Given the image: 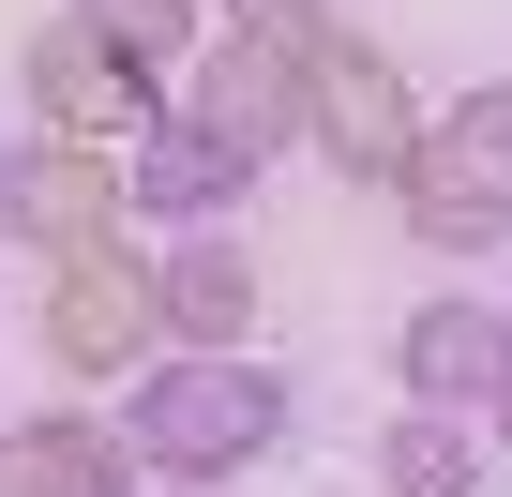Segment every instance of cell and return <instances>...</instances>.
<instances>
[{
  "instance_id": "cell-15",
  "label": "cell",
  "mask_w": 512,
  "mask_h": 497,
  "mask_svg": "<svg viewBox=\"0 0 512 497\" xmlns=\"http://www.w3.org/2000/svg\"><path fill=\"white\" fill-rule=\"evenodd\" d=\"M121 497H196V482H121Z\"/></svg>"
},
{
  "instance_id": "cell-7",
  "label": "cell",
  "mask_w": 512,
  "mask_h": 497,
  "mask_svg": "<svg viewBox=\"0 0 512 497\" xmlns=\"http://www.w3.org/2000/svg\"><path fill=\"white\" fill-rule=\"evenodd\" d=\"M136 211H121V151H91V136H16L0 151V241H31V257H76V241H121Z\"/></svg>"
},
{
  "instance_id": "cell-8",
  "label": "cell",
  "mask_w": 512,
  "mask_h": 497,
  "mask_svg": "<svg viewBox=\"0 0 512 497\" xmlns=\"http://www.w3.org/2000/svg\"><path fill=\"white\" fill-rule=\"evenodd\" d=\"M241 181H256V166H241L211 121H181V106L121 136V211H136V226H226V211H241Z\"/></svg>"
},
{
  "instance_id": "cell-4",
  "label": "cell",
  "mask_w": 512,
  "mask_h": 497,
  "mask_svg": "<svg viewBox=\"0 0 512 497\" xmlns=\"http://www.w3.org/2000/svg\"><path fill=\"white\" fill-rule=\"evenodd\" d=\"M151 347H166L151 241H76V257H46V362L61 377H136Z\"/></svg>"
},
{
  "instance_id": "cell-11",
  "label": "cell",
  "mask_w": 512,
  "mask_h": 497,
  "mask_svg": "<svg viewBox=\"0 0 512 497\" xmlns=\"http://www.w3.org/2000/svg\"><path fill=\"white\" fill-rule=\"evenodd\" d=\"M136 482V437L91 422V407H46V422H0V497H121Z\"/></svg>"
},
{
  "instance_id": "cell-5",
  "label": "cell",
  "mask_w": 512,
  "mask_h": 497,
  "mask_svg": "<svg viewBox=\"0 0 512 497\" xmlns=\"http://www.w3.org/2000/svg\"><path fill=\"white\" fill-rule=\"evenodd\" d=\"M16 91H31V121H46V136H91V151H121L136 121H166V76H151V61H121V46L76 16V0L16 46Z\"/></svg>"
},
{
  "instance_id": "cell-1",
  "label": "cell",
  "mask_w": 512,
  "mask_h": 497,
  "mask_svg": "<svg viewBox=\"0 0 512 497\" xmlns=\"http://www.w3.org/2000/svg\"><path fill=\"white\" fill-rule=\"evenodd\" d=\"M121 437H136L151 482H226L287 437V377L256 347H151L136 392H121Z\"/></svg>"
},
{
  "instance_id": "cell-16",
  "label": "cell",
  "mask_w": 512,
  "mask_h": 497,
  "mask_svg": "<svg viewBox=\"0 0 512 497\" xmlns=\"http://www.w3.org/2000/svg\"><path fill=\"white\" fill-rule=\"evenodd\" d=\"M482 422H497V437H512V377H497V407H482Z\"/></svg>"
},
{
  "instance_id": "cell-2",
  "label": "cell",
  "mask_w": 512,
  "mask_h": 497,
  "mask_svg": "<svg viewBox=\"0 0 512 497\" xmlns=\"http://www.w3.org/2000/svg\"><path fill=\"white\" fill-rule=\"evenodd\" d=\"M407 241H512V76H482L467 106H437L422 121V151H407Z\"/></svg>"
},
{
  "instance_id": "cell-14",
  "label": "cell",
  "mask_w": 512,
  "mask_h": 497,
  "mask_svg": "<svg viewBox=\"0 0 512 497\" xmlns=\"http://www.w3.org/2000/svg\"><path fill=\"white\" fill-rule=\"evenodd\" d=\"M211 31H256V46H302V61H317L347 16H332V0H211Z\"/></svg>"
},
{
  "instance_id": "cell-10",
  "label": "cell",
  "mask_w": 512,
  "mask_h": 497,
  "mask_svg": "<svg viewBox=\"0 0 512 497\" xmlns=\"http://www.w3.org/2000/svg\"><path fill=\"white\" fill-rule=\"evenodd\" d=\"M151 302H166V347H256V257L226 226H181L151 257Z\"/></svg>"
},
{
  "instance_id": "cell-12",
  "label": "cell",
  "mask_w": 512,
  "mask_h": 497,
  "mask_svg": "<svg viewBox=\"0 0 512 497\" xmlns=\"http://www.w3.org/2000/svg\"><path fill=\"white\" fill-rule=\"evenodd\" d=\"M482 482V422L467 407H392L377 422V497H467Z\"/></svg>"
},
{
  "instance_id": "cell-13",
  "label": "cell",
  "mask_w": 512,
  "mask_h": 497,
  "mask_svg": "<svg viewBox=\"0 0 512 497\" xmlns=\"http://www.w3.org/2000/svg\"><path fill=\"white\" fill-rule=\"evenodd\" d=\"M76 16L121 46V61H151V76H181V46L211 31V0H76Z\"/></svg>"
},
{
  "instance_id": "cell-6",
  "label": "cell",
  "mask_w": 512,
  "mask_h": 497,
  "mask_svg": "<svg viewBox=\"0 0 512 497\" xmlns=\"http://www.w3.org/2000/svg\"><path fill=\"white\" fill-rule=\"evenodd\" d=\"M302 46H256V31H196L181 46V76H166V106L181 121H211L241 166H272V151H302Z\"/></svg>"
},
{
  "instance_id": "cell-3",
  "label": "cell",
  "mask_w": 512,
  "mask_h": 497,
  "mask_svg": "<svg viewBox=\"0 0 512 497\" xmlns=\"http://www.w3.org/2000/svg\"><path fill=\"white\" fill-rule=\"evenodd\" d=\"M302 151H317L332 181L392 196V181H407V151H422V91H407V61H392V46H362V31H332V46H317V76H302Z\"/></svg>"
},
{
  "instance_id": "cell-9",
  "label": "cell",
  "mask_w": 512,
  "mask_h": 497,
  "mask_svg": "<svg viewBox=\"0 0 512 497\" xmlns=\"http://www.w3.org/2000/svg\"><path fill=\"white\" fill-rule=\"evenodd\" d=\"M392 377H407V407H497V377H512V317L482 302V287H437L407 332H392Z\"/></svg>"
}]
</instances>
